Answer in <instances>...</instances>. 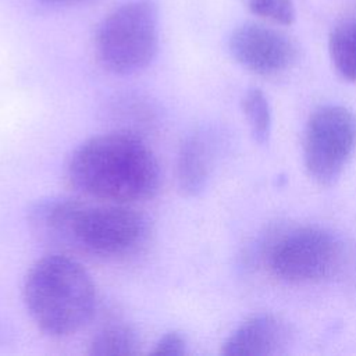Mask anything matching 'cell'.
Returning a JSON list of instances; mask_svg holds the SVG:
<instances>
[{"label": "cell", "mask_w": 356, "mask_h": 356, "mask_svg": "<svg viewBox=\"0 0 356 356\" xmlns=\"http://www.w3.org/2000/svg\"><path fill=\"white\" fill-rule=\"evenodd\" d=\"M33 238L53 253L117 260L143 249L149 218L121 203L89 204L51 196L35 202L26 214Z\"/></svg>", "instance_id": "cell-1"}, {"label": "cell", "mask_w": 356, "mask_h": 356, "mask_svg": "<svg viewBox=\"0 0 356 356\" xmlns=\"http://www.w3.org/2000/svg\"><path fill=\"white\" fill-rule=\"evenodd\" d=\"M65 179L86 196L125 204L152 199L161 172L142 136L115 129L78 145L67 159Z\"/></svg>", "instance_id": "cell-2"}, {"label": "cell", "mask_w": 356, "mask_h": 356, "mask_svg": "<svg viewBox=\"0 0 356 356\" xmlns=\"http://www.w3.org/2000/svg\"><path fill=\"white\" fill-rule=\"evenodd\" d=\"M22 299L38 328L60 338L76 332L90 320L96 309V288L75 259L51 253L31 266Z\"/></svg>", "instance_id": "cell-3"}, {"label": "cell", "mask_w": 356, "mask_h": 356, "mask_svg": "<svg viewBox=\"0 0 356 356\" xmlns=\"http://www.w3.org/2000/svg\"><path fill=\"white\" fill-rule=\"evenodd\" d=\"M102 65L118 75L145 70L159 49V10L154 0H131L113 10L95 36Z\"/></svg>", "instance_id": "cell-4"}, {"label": "cell", "mask_w": 356, "mask_h": 356, "mask_svg": "<svg viewBox=\"0 0 356 356\" xmlns=\"http://www.w3.org/2000/svg\"><path fill=\"white\" fill-rule=\"evenodd\" d=\"M356 147V118L338 104L316 108L303 135V161L309 177L320 185L334 184Z\"/></svg>", "instance_id": "cell-5"}, {"label": "cell", "mask_w": 356, "mask_h": 356, "mask_svg": "<svg viewBox=\"0 0 356 356\" xmlns=\"http://www.w3.org/2000/svg\"><path fill=\"white\" fill-rule=\"evenodd\" d=\"M342 242L321 227H302L282 236L271 250L273 273L289 282H310L330 277L339 267Z\"/></svg>", "instance_id": "cell-6"}, {"label": "cell", "mask_w": 356, "mask_h": 356, "mask_svg": "<svg viewBox=\"0 0 356 356\" xmlns=\"http://www.w3.org/2000/svg\"><path fill=\"white\" fill-rule=\"evenodd\" d=\"M228 49L236 63L259 75L284 72L298 58V49L286 35L252 22L232 31Z\"/></svg>", "instance_id": "cell-7"}, {"label": "cell", "mask_w": 356, "mask_h": 356, "mask_svg": "<svg viewBox=\"0 0 356 356\" xmlns=\"http://www.w3.org/2000/svg\"><path fill=\"white\" fill-rule=\"evenodd\" d=\"M224 140L221 132L211 127L193 129L182 140L177 157V185L182 195H200L213 175Z\"/></svg>", "instance_id": "cell-8"}, {"label": "cell", "mask_w": 356, "mask_h": 356, "mask_svg": "<svg viewBox=\"0 0 356 356\" xmlns=\"http://www.w3.org/2000/svg\"><path fill=\"white\" fill-rule=\"evenodd\" d=\"M293 332L286 321L274 314H257L238 325L224 341L225 356H275L288 350Z\"/></svg>", "instance_id": "cell-9"}, {"label": "cell", "mask_w": 356, "mask_h": 356, "mask_svg": "<svg viewBox=\"0 0 356 356\" xmlns=\"http://www.w3.org/2000/svg\"><path fill=\"white\" fill-rule=\"evenodd\" d=\"M136 330L125 323H111L100 328L88 345L90 356H134L139 353Z\"/></svg>", "instance_id": "cell-10"}, {"label": "cell", "mask_w": 356, "mask_h": 356, "mask_svg": "<svg viewBox=\"0 0 356 356\" xmlns=\"http://www.w3.org/2000/svg\"><path fill=\"white\" fill-rule=\"evenodd\" d=\"M328 49L337 72L346 81H356V21L339 22L330 33Z\"/></svg>", "instance_id": "cell-11"}, {"label": "cell", "mask_w": 356, "mask_h": 356, "mask_svg": "<svg viewBox=\"0 0 356 356\" xmlns=\"http://www.w3.org/2000/svg\"><path fill=\"white\" fill-rule=\"evenodd\" d=\"M241 106L253 139L260 145L268 142L271 132V110L266 95L260 89L252 88L243 95Z\"/></svg>", "instance_id": "cell-12"}, {"label": "cell", "mask_w": 356, "mask_h": 356, "mask_svg": "<svg viewBox=\"0 0 356 356\" xmlns=\"http://www.w3.org/2000/svg\"><path fill=\"white\" fill-rule=\"evenodd\" d=\"M120 114V124L122 127L117 131H125L142 136V131L153 124L154 113L140 97H125L121 99L120 108L115 110Z\"/></svg>", "instance_id": "cell-13"}, {"label": "cell", "mask_w": 356, "mask_h": 356, "mask_svg": "<svg viewBox=\"0 0 356 356\" xmlns=\"http://www.w3.org/2000/svg\"><path fill=\"white\" fill-rule=\"evenodd\" d=\"M245 4L254 15L281 25H291L295 19L292 0H245Z\"/></svg>", "instance_id": "cell-14"}, {"label": "cell", "mask_w": 356, "mask_h": 356, "mask_svg": "<svg viewBox=\"0 0 356 356\" xmlns=\"http://www.w3.org/2000/svg\"><path fill=\"white\" fill-rule=\"evenodd\" d=\"M186 339L185 337L172 330L163 334L152 349V355L156 356H182L186 353Z\"/></svg>", "instance_id": "cell-15"}, {"label": "cell", "mask_w": 356, "mask_h": 356, "mask_svg": "<svg viewBox=\"0 0 356 356\" xmlns=\"http://www.w3.org/2000/svg\"><path fill=\"white\" fill-rule=\"evenodd\" d=\"M44 3H75V1H82V0H42Z\"/></svg>", "instance_id": "cell-16"}]
</instances>
